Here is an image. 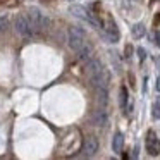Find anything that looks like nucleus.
I'll return each mask as SVG.
<instances>
[{
    "label": "nucleus",
    "instance_id": "obj_5",
    "mask_svg": "<svg viewBox=\"0 0 160 160\" xmlns=\"http://www.w3.org/2000/svg\"><path fill=\"white\" fill-rule=\"evenodd\" d=\"M102 29H105V38H107L110 43L119 42V29H117V24L114 22V19H112L110 16L105 19V24L102 26Z\"/></svg>",
    "mask_w": 160,
    "mask_h": 160
},
{
    "label": "nucleus",
    "instance_id": "obj_7",
    "mask_svg": "<svg viewBox=\"0 0 160 160\" xmlns=\"http://www.w3.org/2000/svg\"><path fill=\"white\" fill-rule=\"evenodd\" d=\"M81 152H83V157H86V158L95 157V153L98 152V139L95 136H88L83 143V150Z\"/></svg>",
    "mask_w": 160,
    "mask_h": 160
},
{
    "label": "nucleus",
    "instance_id": "obj_2",
    "mask_svg": "<svg viewBox=\"0 0 160 160\" xmlns=\"http://www.w3.org/2000/svg\"><path fill=\"white\" fill-rule=\"evenodd\" d=\"M86 74L90 78L93 86H102V88H108L110 83V74L108 71L103 67V64L100 62V59L93 57L86 62Z\"/></svg>",
    "mask_w": 160,
    "mask_h": 160
},
{
    "label": "nucleus",
    "instance_id": "obj_20",
    "mask_svg": "<svg viewBox=\"0 0 160 160\" xmlns=\"http://www.w3.org/2000/svg\"><path fill=\"white\" fill-rule=\"evenodd\" d=\"M155 22H160V12H158V16L155 18Z\"/></svg>",
    "mask_w": 160,
    "mask_h": 160
},
{
    "label": "nucleus",
    "instance_id": "obj_4",
    "mask_svg": "<svg viewBox=\"0 0 160 160\" xmlns=\"http://www.w3.org/2000/svg\"><path fill=\"white\" fill-rule=\"evenodd\" d=\"M14 28H16V31H18L21 36H24V38H35V36L38 35L36 28L31 24L29 18L26 16V12H24V14H18V16H16Z\"/></svg>",
    "mask_w": 160,
    "mask_h": 160
},
{
    "label": "nucleus",
    "instance_id": "obj_8",
    "mask_svg": "<svg viewBox=\"0 0 160 160\" xmlns=\"http://www.w3.org/2000/svg\"><path fill=\"white\" fill-rule=\"evenodd\" d=\"M91 121H93V124L98 126V128H105V126L108 124V114H107V110H105V107H100V108H97V110H93Z\"/></svg>",
    "mask_w": 160,
    "mask_h": 160
},
{
    "label": "nucleus",
    "instance_id": "obj_18",
    "mask_svg": "<svg viewBox=\"0 0 160 160\" xmlns=\"http://www.w3.org/2000/svg\"><path fill=\"white\" fill-rule=\"evenodd\" d=\"M157 90L160 91V78H158V79H157Z\"/></svg>",
    "mask_w": 160,
    "mask_h": 160
},
{
    "label": "nucleus",
    "instance_id": "obj_13",
    "mask_svg": "<svg viewBox=\"0 0 160 160\" xmlns=\"http://www.w3.org/2000/svg\"><path fill=\"white\" fill-rule=\"evenodd\" d=\"M9 22H11V18H9V14L0 16V33L7 31V28H9Z\"/></svg>",
    "mask_w": 160,
    "mask_h": 160
},
{
    "label": "nucleus",
    "instance_id": "obj_12",
    "mask_svg": "<svg viewBox=\"0 0 160 160\" xmlns=\"http://www.w3.org/2000/svg\"><path fill=\"white\" fill-rule=\"evenodd\" d=\"M131 33H132V36H134V38H141V36H145V26H143L141 22H138V24L132 26Z\"/></svg>",
    "mask_w": 160,
    "mask_h": 160
},
{
    "label": "nucleus",
    "instance_id": "obj_6",
    "mask_svg": "<svg viewBox=\"0 0 160 160\" xmlns=\"http://www.w3.org/2000/svg\"><path fill=\"white\" fill-rule=\"evenodd\" d=\"M146 150H148V153L153 157L160 153V138H157L155 131L146 132Z\"/></svg>",
    "mask_w": 160,
    "mask_h": 160
},
{
    "label": "nucleus",
    "instance_id": "obj_15",
    "mask_svg": "<svg viewBox=\"0 0 160 160\" xmlns=\"http://www.w3.org/2000/svg\"><path fill=\"white\" fill-rule=\"evenodd\" d=\"M138 57H139V60H145L146 59V52H145V48H138Z\"/></svg>",
    "mask_w": 160,
    "mask_h": 160
},
{
    "label": "nucleus",
    "instance_id": "obj_14",
    "mask_svg": "<svg viewBox=\"0 0 160 160\" xmlns=\"http://www.w3.org/2000/svg\"><path fill=\"white\" fill-rule=\"evenodd\" d=\"M153 117L160 119V97L157 98V102L153 103Z\"/></svg>",
    "mask_w": 160,
    "mask_h": 160
},
{
    "label": "nucleus",
    "instance_id": "obj_11",
    "mask_svg": "<svg viewBox=\"0 0 160 160\" xmlns=\"http://www.w3.org/2000/svg\"><path fill=\"white\" fill-rule=\"evenodd\" d=\"M119 103H121V108L128 107V88L126 86H121L119 90Z\"/></svg>",
    "mask_w": 160,
    "mask_h": 160
},
{
    "label": "nucleus",
    "instance_id": "obj_1",
    "mask_svg": "<svg viewBox=\"0 0 160 160\" xmlns=\"http://www.w3.org/2000/svg\"><path fill=\"white\" fill-rule=\"evenodd\" d=\"M67 42H69V47L78 53V57H79L84 64H86L90 59H93V57H95L93 47H91L90 42H88L86 33H84L81 28H76V26L69 28V33H67Z\"/></svg>",
    "mask_w": 160,
    "mask_h": 160
},
{
    "label": "nucleus",
    "instance_id": "obj_19",
    "mask_svg": "<svg viewBox=\"0 0 160 160\" xmlns=\"http://www.w3.org/2000/svg\"><path fill=\"white\" fill-rule=\"evenodd\" d=\"M155 62H157V66H158V69H160V57H157V60H155Z\"/></svg>",
    "mask_w": 160,
    "mask_h": 160
},
{
    "label": "nucleus",
    "instance_id": "obj_9",
    "mask_svg": "<svg viewBox=\"0 0 160 160\" xmlns=\"http://www.w3.org/2000/svg\"><path fill=\"white\" fill-rule=\"evenodd\" d=\"M95 88V93H97V100L100 103V107H107L108 103V93H107V88H102V86H93Z\"/></svg>",
    "mask_w": 160,
    "mask_h": 160
},
{
    "label": "nucleus",
    "instance_id": "obj_16",
    "mask_svg": "<svg viewBox=\"0 0 160 160\" xmlns=\"http://www.w3.org/2000/svg\"><path fill=\"white\" fill-rule=\"evenodd\" d=\"M131 53H132V47L128 45V47H126V59H129V57H131Z\"/></svg>",
    "mask_w": 160,
    "mask_h": 160
},
{
    "label": "nucleus",
    "instance_id": "obj_10",
    "mask_svg": "<svg viewBox=\"0 0 160 160\" xmlns=\"http://www.w3.org/2000/svg\"><path fill=\"white\" fill-rule=\"evenodd\" d=\"M122 146H124V136H122L121 132H115V136L112 138V150H114L115 153H121Z\"/></svg>",
    "mask_w": 160,
    "mask_h": 160
},
{
    "label": "nucleus",
    "instance_id": "obj_3",
    "mask_svg": "<svg viewBox=\"0 0 160 160\" xmlns=\"http://www.w3.org/2000/svg\"><path fill=\"white\" fill-rule=\"evenodd\" d=\"M26 16L29 18V21H31V24L36 28V31H47V29L50 28V18L45 14L43 11H40L38 7H29L28 11H26Z\"/></svg>",
    "mask_w": 160,
    "mask_h": 160
},
{
    "label": "nucleus",
    "instance_id": "obj_17",
    "mask_svg": "<svg viewBox=\"0 0 160 160\" xmlns=\"http://www.w3.org/2000/svg\"><path fill=\"white\" fill-rule=\"evenodd\" d=\"M155 38H157V43H158V47H160V31L155 33Z\"/></svg>",
    "mask_w": 160,
    "mask_h": 160
}]
</instances>
